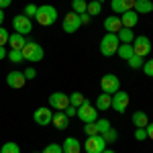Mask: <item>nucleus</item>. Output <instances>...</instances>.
<instances>
[{"label":"nucleus","mask_w":153,"mask_h":153,"mask_svg":"<svg viewBox=\"0 0 153 153\" xmlns=\"http://www.w3.org/2000/svg\"><path fill=\"white\" fill-rule=\"evenodd\" d=\"M37 23L43 25V27H51V25L57 21V8L51 6V4H43L37 8V14H35Z\"/></svg>","instance_id":"obj_1"},{"label":"nucleus","mask_w":153,"mask_h":153,"mask_svg":"<svg viewBox=\"0 0 153 153\" xmlns=\"http://www.w3.org/2000/svg\"><path fill=\"white\" fill-rule=\"evenodd\" d=\"M118 45H120L118 37L114 35V33H106V35L100 39V53L106 55V57H110V55H114V53H117Z\"/></svg>","instance_id":"obj_2"},{"label":"nucleus","mask_w":153,"mask_h":153,"mask_svg":"<svg viewBox=\"0 0 153 153\" xmlns=\"http://www.w3.org/2000/svg\"><path fill=\"white\" fill-rule=\"evenodd\" d=\"M21 51H23L25 61H41L43 59V47L39 43H35V41H27Z\"/></svg>","instance_id":"obj_3"},{"label":"nucleus","mask_w":153,"mask_h":153,"mask_svg":"<svg viewBox=\"0 0 153 153\" xmlns=\"http://www.w3.org/2000/svg\"><path fill=\"white\" fill-rule=\"evenodd\" d=\"M100 90L104 92V94H114V92H118L120 90V80H118L114 74H106V76H102V80H100Z\"/></svg>","instance_id":"obj_4"},{"label":"nucleus","mask_w":153,"mask_h":153,"mask_svg":"<svg viewBox=\"0 0 153 153\" xmlns=\"http://www.w3.org/2000/svg\"><path fill=\"white\" fill-rule=\"evenodd\" d=\"M106 145H108V143L104 141V137H102V135H92V137H88V139H86L84 149H86V153H102L106 149Z\"/></svg>","instance_id":"obj_5"},{"label":"nucleus","mask_w":153,"mask_h":153,"mask_svg":"<svg viewBox=\"0 0 153 153\" xmlns=\"http://www.w3.org/2000/svg\"><path fill=\"white\" fill-rule=\"evenodd\" d=\"M131 45H133V53H135V55H139V57H147V53L151 51V41H149L145 35L135 37Z\"/></svg>","instance_id":"obj_6"},{"label":"nucleus","mask_w":153,"mask_h":153,"mask_svg":"<svg viewBox=\"0 0 153 153\" xmlns=\"http://www.w3.org/2000/svg\"><path fill=\"white\" fill-rule=\"evenodd\" d=\"M129 102H131V98L127 92H123V90H118V92H114L112 94V102H110V108H114L117 112H125L127 108H129Z\"/></svg>","instance_id":"obj_7"},{"label":"nucleus","mask_w":153,"mask_h":153,"mask_svg":"<svg viewBox=\"0 0 153 153\" xmlns=\"http://www.w3.org/2000/svg\"><path fill=\"white\" fill-rule=\"evenodd\" d=\"M76 117L80 118V120H84V123H94V120H98V110H96V106L86 102V104H82L78 108Z\"/></svg>","instance_id":"obj_8"},{"label":"nucleus","mask_w":153,"mask_h":153,"mask_svg":"<svg viewBox=\"0 0 153 153\" xmlns=\"http://www.w3.org/2000/svg\"><path fill=\"white\" fill-rule=\"evenodd\" d=\"M12 27H14V33H21V35H27V33L33 31L31 19L25 16V14H16V16L12 19Z\"/></svg>","instance_id":"obj_9"},{"label":"nucleus","mask_w":153,"mask_h":153,"mask_svg":"<svg viewBox=\"0 0 153 153\" xmlns=\"http://www.w3.org/2000/svg\"><path fill=\"white\" fill-rule=\"evenodd\" d=\"M63 31L65 33H76L80 27H82V21H80V14L78 12H70V14H65V19H63Z\"/></svg>","instance_id":"obj_10"},{"label":"nucleus","mask_w":153,"mask_h":153,"mask_svg":"<svg viewBox=\"0 0 153 153\" xmlns=\"http://www.w3.org/2000/svg\"><path fill=\"white\" fill-rule=\"evenodd\" d=\"M49 106L57 108V110H65L70 106V96L63 94V92H53V94L49 96Z\"/></svg>","instance_id":"obj_11"},{"label":"nucleus","mask_w":153,"mask_h":153,"mask_svg":"<svg viewBox=\"0 0 153 153\" xmlns=\"http://www.w3.org/2000/svg\"><path fill=\"white\" fill-rule=\"evenodd\" d=\"M51 117H53V112L49 110L47 106H41V108H37V110H35L33 120H35L37 125H41V127H47L49 123H51Z\"/></svg>","instance_id":"obj_12"},{"label":"nucleus","mask_w":153,"mask_h":153,"mask_svg":"<svg viewBox=\"0 0 153 153\" xmlns=\"http://www.w3.org/2000/svg\"><path fill=\"white\" fill-rule=\"evenodd\" d=\"M25 82H27V78H25L23 71H10L8 76H6V84L14 88V90H19V88H23Z\"/></svg>","instance_id":"obj_13"},{"label":"nucleus","mask_w":153,"mask_h":153,"mask_svg":"<svg viewBox=\"0 0 153 153\" xmlns=\"http://www.w3.org/2000/svg\"><path fill=\"white\" fill-rule=\"evenodd\" d=\"M104 29H106V33H114V35H117L118 31L123 29V23H120V16H118V14H112V16H106V19H104Z\"/></svg>","instance_id":"obj_14"},{"label":"nucleus","mask_w":153,"mask_h":153,"mask_svg":"<svg viewBox=\"0 0 153 153\" xmlns=\"http://www.w3.org/2000/svg\"><path fill=\"white\" fill-rule=\"evenodd\" d=\"M133 6H135V0H112L110 2V8L112 12H127V10H133Z\"/></svg>","instance_id":"obj_15"},{"label":"nucleus","mask_w":153,"mask_h":153,"mask_svg":"<svg viewBox=\"0 0 153 153\" xmlns=\"http://www.w3.org/2000/svg\"><path fill=\"white\" fill-rule=\"evenodd\" d=\"M51 123L55 125V129L63 131V129H68V127H70V117H68L63 110H59V112H55V114L51 117Z\"/></svg>","instance_id":"obj_16"},{"label":"nucleus","mask_w":153,"mask_h":153,"mask_svg":"<svg viewBox=\"0 0 153 153\" xmlns=\"http://www.w3.org/2000/svg\"><path fill=\"white\" fill-rule=\"evenodd\" d=\"M120 23H123V27H125V29H133L135 25L139 23V14H137L135 10L123 12V14H120Z\"/></svg>","instance_id":"obj_17"},{"label":"nucleus","mask_w":153,"mask_h":153,"mask_svg":"<svg viewBox=\"0 0 153 153\" xmlns=\"http://www.w3.org/2000/svg\"><path fill=\"white\" fill-rule=\"evenodd\" d=\"M61 149H63V153H80L82 151V143L76 137H68L63 141V145H61Z\"/></svg>","instance_id":"obj_18"},{"label":"nucleus","mask_w":153,"mask_h":153,"mask_svg":"<svg viewBox=\"0 0 153 153\" xmlns=\"http://www.w3.org/2000/svg\"><path fill=\"white\" fill-rule=\"evenodd\" d=\"M133 10L137 14H149V12H153V2L151 0H135Z\"/></svg>","instance_id":"obj_19"},{"label":"nucleus","mask_w":153,"mask_h":153,"mask_svg":"<svg viewBox=\"0 0 153 153\" xmlns=\"http://www.w3.org/2000/svg\"><path fill=\"white\" fill-rule=\"evenodd\" d=\"M25 43H27V39H25V35H21V33H12V35L8 37V45H10L12 49H23Z\"/></svg>","instance_id":"obj_20"},{"label":"nucleus","mask_w":153,"mask_h":153,"mask_svg":"<svg viewBox=\"0 0 153 153\" xmlns=\"http://www.w3.org/2000/svg\"><path fill=\"white\" fill-rule=\"evenodd\" d=\"M110 102H112V96L102 92V94L96 98V110H106V108H110Z\"/></svg>","instance_id":"obj_21"},{"label":"nucleus","mask_w":153,"mask_h":153,"mask_svg":"<svg viewBox=\"0 0 153 153\" xmlns=\"http://www.w3.org/2000/svg\"><path fill=\"white\" fill-rule=\"evenodd\" d=\"M133 125H135V127H143V129H145V127H147V125H149V118H147V114H145V112H141V110H137V112H133Z\"/></svg>","instance_id":"obj_22"},{"label":"nucleus","mask_w":153,"mask_h":153,"mask_svg":"<svg viewBox=\"0 0 153 153\" xmlns=\"http://www.w3.org/2000/svg\"><path fill=\"white\" fill-rule=\"evenodd\" d=\"M117 55L120 59H125V61H127V59L133 55V45H131V43H120L118 49H117Z\"/></svg>","instance_id":"obj_23"},{"label":"nucleus","mask_w":153,"mask_h":153,"mask_svg":"<svg viewBox=\"0 0 153 153\" xmlns=\"http://www.w3.org/2000/svg\"><path fill=\"white\" fill-rule=\"evenodd\" d=\"M117 37H118V41L120 43H133V39H135V33H133V29H120L117 33Z\"/></svg>","instance_id":"obj_24"},{"label":"nucleus","mask_w":153,"mask_h":153,"mask_svg":"<svg viewBox=\"0 0 153 153\" xmlns=\"http://www.w3.org/2000/svg\"><path fill=\"white\" fill-rule=\"evenodd\" d=\"M88 100L84 98V94L82 92H74V94H70V104L71 106H76V108H80L82 104H86Z\"/></svg>","instance_id":"obj_25"},{"label":"nucleus","mask_w":153,"mask_h":153,"mask_svg":"<svg viewBox=\"0 0 153 153\" xmlns=\"http://www.w3.org/2000/svg\"><path fill=\"white\" fill-rule=\"evenodd\" d=\"M86 12H88L90 16H96V14H100V12H102V2H96V0L88 2V8H86Z\"/></svg>","instance_id":"obj_26"},{"label":"nucleus","mask_w":153,"mask_h":153,"mask_svg":"<svg viewBox=\"0 0 153 153\" xmlns=\"http://www.w3.org/2000/svg\"><path fill=\"white\" fill-rule=\"evenodd\" d=\"M143 59H145V57H139V55H135V53H133V55L127 59V63H129V68H133V70H141L143 63H145Z\"/></svg>","instance_id":"obj_27"},{"label":"nucleus","mask_w":153,"mask_h":153,"mask_svg":"<svg viewBox=\"0 0 153 153\" xmlns=\"http://www.w3.org/2000/svg\"><path fill=\"white\" fill-rule=\"evenodd\" d=\"M71 8H74V12L82 14V12H86V8H88V2H86V0H71Z\"/></svg>","instance_id":"obj_28"},{"label":"nucleus","mask_w":153,"mask_h":153,"mask_svg":"<svg viewBox=\"0 0 153 153\" xmlns=\"http://www.w3.org/2000/svg\"><path fill=\"white\" fill-rule=\"evenodd\" d=\"M6 57L10 59L12 63H21V61H25V59H23V51H21V49H10Z\"/></svg>","instance_id":"obj_29"},{"label":"nucleus","mask_w":153,"mask_h":153,"mask_svg":"<svg viewBox=\"0 0 153 153\" xmlns=\"http://www.w3.org/2000/svg\"><path fill=\"white\" fill-rule=\"evenodd\" d=\"M0 153H21V147H19L16 143L8 141V143H4V145H2V149H0Z\"/></svg>","instance_id":"obj_30"},{"label":"nucleus","mask_w":153,"mask_h":153,"mask_svg":"<svg viewBox=\"0 0 153 153\" xmlns=\"http://www.w3.org/2000/svg\"><path fill=\"white\" fill-rule=\"evenodd\" d=\"M96 125H98V133H100V135H104L106 131L110 129V120H108V118H98Z\"/></svg>","instance_id":"obj_31"},{"label":"nucleus","mask_w":153,"mask_h":153,"mask_svg":"<svg viewBox=\"0 0 153 153\" xmlns=\"http://www.w3.org/2000/svg\"><path fill=\"white\" fill-rule=\"evenodd\" d=\"M84 133H86L88 137H92V135H100V133H98V125H96V120H94V123H86Z\"/></svg>","instance_id":"obj_32"},{"label":"nucleus","mask_w":153,"mask_h":153,"mask_svg":"<svg viewBox=\"0 0 153 153\" xmlns=\"http://www.w3.org/2000/svg\"><path fill=\"white\" fill-rule=\"evenodd\" d=\"M102 137H104V141H106V143H114V141L118 139V133H117L114 129H112V127H110V129L106 131V133L102 135Z\"/></svg>","instance_id":"obj_33"},{"label":"nucleus","mask_w":153,"mask_h":153,"mask_svg":"<svg viewBox=\"0 0 153 153\" xmlns=\"http://www.w3.org/2000/svg\"><path fill=\"white\" fill-rule=\"evenodd\" d=\"M41 153H63V149H61V145H57V143H49Z\"/></svg>","instance_id":"obj_34"},{"label":"nucleus","mask_w":153,"mask_h":153,"mask_svg":"<svg viewBox=\"0 0 153 153\" xmlns=\"http://www.w3.org/2000/svg\"><path fill=\"white\" fill-rule=\"evenodd\" d=\"M141 70L145 71V74H147L149 78H153V57H151V59H147V61L143 63V68H141Z\"/></svg>","instance_id":"obj_35"},{"label":"nucleus","mask_w":153,"mask_h":153,"mask_svg":"<svg viewBox=\"0 0 153 153\" xmlns=\"http://www.w3.org/2000/svg\"><path fill=\"white\" fill-rule=\"evenodd\" d=\"M37 8H39V6H35V4H27V6H25V16H29V19H31V16H35Z\"/></svg>","instance_id":"obj_36"},{"label":"nucleus","mask_w":153,"mask_h":153,"mask_svg":"<svg viewBox=\"0 0 153 153\" xmlns=\"http://www.w3.org/2000/svg\"><path fill=\"white\" fill-rule=\"evenodd\" d=\"M135 139H137V141H143V139H147V131L143 129V127H137V131H135Z\"/></svg>","instance_id":"obj_37"},{"label":"nucleus","mask_w":153,"mask_h":153,"mask_svg":"<svg viewBox=\"0 0 153 153\" xmlns=\"http://www.w3.org/2000/svg\"><path fill=\"white\" fill-rule=\"evenodd\" d=\"M8 37H10V33L0 27V45H6V43H8Z\"/></svg>","instance_id":"obj_38"},{"label":"nucleus","mask_w":153,"mask_h":153,"mask_svg":"<svg viewBox=\"0 0 153 153\" xmlns=\"http://www.w3.org/2000/svg\"><path fill=\"white\" fill-rule=\"evenodd\" d=\"M23 74H25V78H27V80H33V78H35V76H37L35 68H27V70H25Z\"/></svg>","instance_id":"obj_39"},{"label":"nucleus","mask_w":153,"mask_h":153,"mask_svg":"<svg viewBox=\"0 0 153 153\" xmlns=\"http://www.w3.org/2000/svg\"><path fill=\"white\" fill-rule=\"evenodd\" d=\"M63 112H65V114H68V117H76V112H78V108H76V106H68V108H65V110H63Z\"/></svg>","instance_id":"obj_40"},{"label":"nucleus","mask_w":153,"mask_h":153,"mask_svg":"<svg viewBox=\"0 0 153 153\" xmlns=\"http://www.w3.org/2000/svg\"><path fill=\"white\" fill-rule=\"evenodd\" d=\"M145 131H147V137H149V139L153 141V123H149V125L145 127Z\"/></svg>","instance_id":"obj_41"},{"label":"nucleus","mask_w":153,"mask_h":153,"mask_svg":"<svg viewBox=\"0 0 153 153\" xmlns=\"http://www.w3.org/2000/svg\"><path fill=\"white\" fill-rule=\"evenodd\" d=\"M80 21H82V25L90 23V14H88V12H82V14H80Z\"/></svg>","instance_id":"obj_42"},{"label":"nucleus","mask_w":153,"mask_h":153,"mask_svg":"<svg viewBox=\"0 0 153 153\" xmlns=\"http://www.w3.org/2000/svg\"><path fill=\"white\" fill-rule=\"evenodd\" d=\"M10 4H12V0H0V8H2V10H4V8H8Z\"/></svg>","instance_id":"obj_43"},{"label":"nucleus","mask_w":153,"mask_h":153,"mask_svg":"<svg viewBox=\"0 0 153 153\" xmlns=\"http://www.w3.org/2000/svg\"><path fill=\"white\" fill-rule=\"evenodd\" d=\"M6 55H8V51L4 49V45H0V61H2V59L6 57Z\"/></svg>","instance_id":"obj_44"},{"label":"nucleus","mask_w":153,"mask_h":153,"mask_svg":"<svg viewBox=\"0 0 153 153\" xmlns=\"http://www.w3.org/2000/svg\"><path fill=\"white\" fill-rule=\"evenodd\" d=\"M2 23H4V12H2V8H0V27H2Z\"/></svg>","instance_id":"obj_45"},{"label":"nucleus","mask_w":153,"mask_h":153,"mask_svg":"<svg viewBox=\"0 0 153 153\" xmlns=\"http://www.w3.org/2000/svg\"><path fill=\"white\" fill-rule=\"evenodd\" d=\"M102 153H114V151H110V149H104V151H102Z\"/></svg>","instance_id":"obj_46"},{"label":"nucleus","mask_w":153,"mask_h":153,"mask_svg":"<svg viewBox=\"0 0 153 153\" xmlns=\"http://www.w3.org/2000/svg\"><path fill=\"white\" fill-rule=\"evenodd\" d=\"M96 2H102V0H96Z\"/></svg>","instance_id":"obj_47"}]
</instances>
